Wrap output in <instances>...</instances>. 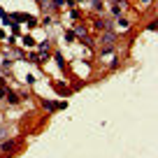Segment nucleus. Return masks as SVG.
I'll return each mask as SVG.
<instances>
[{"label":"nucleus","mask_w":158,"mask_h":158,"mask_svg":"<svg viewBox=\"0 0 158 158\" xmlns=\"http://www.w3.org/2000/svg\"><path fill=\"white\" fill-rule=\"evenodd\" d=\"M112 42H114V35H112V33H107V35H102V44L107 47V49L112 47Z\"/></svg>","instance_id":"f257e3e1"},{"label":"nucleus","mask_w":158,"mask_h":158,"mask_svg":"<svg viewBox=\"0 0 158 158\" xmlns=\"http://www.w3.org/2000/svg\"><path fill=\"white\" fill-rule=\"evenodd\" d=\"M23 44H28V47H33V44H35V40H33V37H23Z\"/></svg>","instance_id":"f03ea898"},{"label":"nucleus","mask_w":158,"mask_h":158,"mask_svg":"<svg viewBox=\"0 0 158 158\" xmlns=\"http://www.w3.org/2000/svg\"><path fill=\"white\" fill-rule=\"evenodd\" d=\"M119 26H121V28H128V26H130V23H128V21H126V19H119Z\"/></svg>","instance_id":"7ed1b4c3"},{"label":"nucleus","mask_w":158,"mask_h":158,"mask_svg":"<svg viewBox=\"0 0 158 158\" xmlns=\"http://www.w3.org/2000/svg\"><path fill=\"white\" fill-rule=\"evenodd\" d=\"M5 137V128H0V139H3Z\"/></svg>","instance_id":"20e7f679"}]
</instances>
